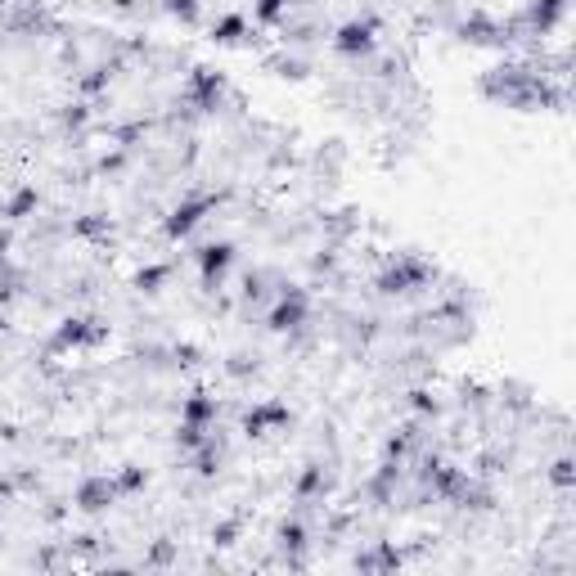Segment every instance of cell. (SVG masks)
Segmentation results:
<instances>
[{
	"label": "cell",
	"mask_w": 576,
	"mask_h": 576,
	"mask_svg": "<svg viewBox=\"0 0 576 576\" xmlns=\"http://www.w3.org/2000/svg\"><path fill=\"white\" fill-rule=\"evenodd\" d=\"M275 9H280V0H262V14H266V18H271Z\"/></svg>",
	"instance_id": "6da1fadb"
}]
</instances>
